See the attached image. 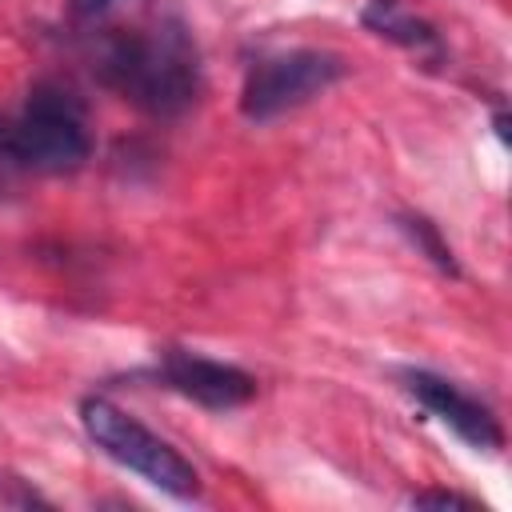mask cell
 Listing matches in <instances>:
<instances>
[{
	"instance_id": "obj_6",
	"label": "cell",
	"mask_w": 512,
	"mask_h": 512,
	"mask_svg": "<svg viewBox=\"0 0 512 512\" xmlns=\"http://www.w3.org/2000/svg\"><path fill=\"white\" fill-rule=\"evenodd\" d=\"M160 380L204 404V408H216V412H228V408H240L256 396V380L236 368V364H224V360H208V356H196V352H184V348H168L164 360H160Z\"/></svg>"
},
{
	"instance_id": "obj_7",
	"label": "cell",
	"mask_w": 512,
	"mask_h": 512,
	"mask_svg": "<svg viewBox=\"0 0 512 512\" xmlns=\"http://www.w3.org/2000/svg\"><path fill=\"white\" fill-rule=\"evenodd\" d=\"M364 24H368L372 32H380V36L404 44V48H436V32H432L424 20L408 16L396 0H372V4L364 8Z\"/></svg>"
},
{
	"instance_id": "obj_9",
	"label": "cell",
	"mask_w": 512,
	"mask_h": 512,
	"mask_svg": "<svg viewBox=\"0 0 512 512\" xmlns=\"http://www.w3.org/2000/svg\"><path fill=\"white\" fill-rule=\"evenodd\" d=\"M412 504L416 508H476V500L456 496V492H416Z\"/></svg>"
},
{
	"instance_id": "obj_3",
	"label": "cell",
	"mask_w": 512,
	"mask_h": 512,
	"mask_svg": "<svg viewBox=\"0 0 512 512\" xmlns=\"http://www.w3.org/2000/svg\"><path fill=\"white\" fill-rule=\"evenodd\" d=\"M80 424H84L88 440L104 456H112L116 464L132 468L136 476H144L160 492L180 496V500H188V496L200 492V476H196L192 460H184L168 440H160L152 428H144L120 404H112L104 396H88L80 404Z\"/></svg>"
},
{
	"instance_id": "obj_8",
	"label": "cell",
	"mask_w": 512,
	"mask_h": 512,
	"mask_svg": "<svg viewBox=\"0 0 512 512\" xmlns=\"http://www.w3.org/2000/svg\"><path fill=\"white\" fill-rule=\"evenodd\" d=\"M400 228H404V236H408V240H412V244H416V248H420V252H424L440 272H452V276L460 272V268H456L452 248L444 244V236L436 232V224H432V220H424V216H412V212H408V216H400Z\"/></svg>"
},
{
	"instance_id": "obj_2",
	"label": "cell",
	"mask_w": 512,
	"mask_h": 512,
	"mask_svg": "<svg viewBox=\"0 0 512 512\" xmlns=\"http://www.w3.org/2000/svg\"><path fill=\"white\" fill-rule=\"evenodd\" d=\"M0 152L36 172H76L88 152L84 104L60 84H36L16 120H4Z\"/></svg>"
},
{
	"instance_id": "obj_4",
	"label": "cell",
	"mask_w": 512,
	"mask_h": 512,
	"mask_svg": "<svg viewBox=\"0 0 512 512\" xmlns=\"http://www.w3.org/2000/svg\"><path fill=\"white\" fill-rule=\"evenodd\" d=\"M340 76H344V60L324 48H292L264 56L260 64L248 68V80L240 88V112L248 120H272L328 92Z\"/></svg>"
},
{
	"instance_id": "obj_5",
	"label": "cell",
	"mask_w": 512,
	"mask_h": 512,
	"mask_svg": "<svg viewBox=\"0 0 512 512\" xmlns=\"http://www.w3.org/2000/svg\"><path fill=\"white\" fill-rule=\"evenodd\" d=\"M404 388H408L440 424H448L464 444L484 448V452H492V448L504 444V428H500V420L492 416V408L480 404L476 396H468L460 384H452V380H444V376H436V372H424V368H408V372H404Z\"/></svg>"
},
{
	"instance_id": "obj_1",
	"label": "cell",
	"mask_w": 512,
	"mask_h": 512,
	"mask_svg": "<svg viewBox=\"0 0 512 512\" xmlns=\"http://www.w3.org/2000/svg\"><path fill=\"white\" fill-rule=\"evenodd\" d=\"M96 72L112 92L152 116H176L200 92V56L188 28L176 20L108 36Z\"/></svg>"
},
{
	"instance_id": "obj_10",
	"label": "cell",
	"mask_w": 512,
	"mask_h": 512,
	"mask_svg": "<svg viewBox=\"0 0 512 512\" xmlns=\"http://www.w3.org/2000/svg\"><path fill=\"white\" fill-rule=\"evenodd\" d=\"M116 0H72V16L76 20H92V16H100V12H108Z\"/></svg>"
}]
</instances>
